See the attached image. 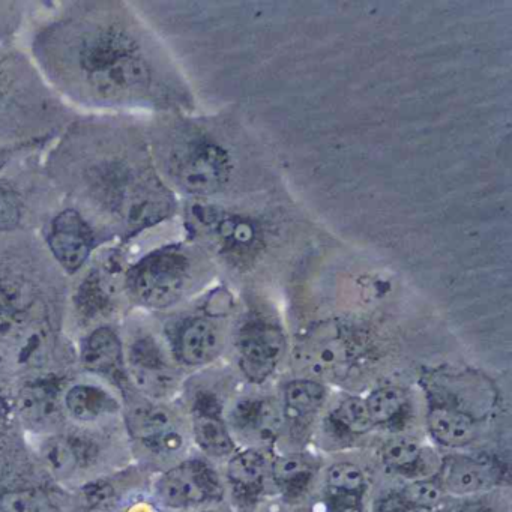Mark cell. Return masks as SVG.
<instances>
[{
  "label": "cell",
  "mask_w": 512,
  "mask_h": 512,
  "mask_svg": "<svg viewBox=\"0 0 512 512\" xmlns=\"http://www.w3.org/2000/svg\"><path fill=\"white\" fill-rule=\"evenodd\" d=\"M79 58L86 82L100 97L116 100L139 94L151 82L145 59L113 32H100L83 41Z\"/></svg>",
  "instance_id": "obj_1"
},
{
  "label": "cell",
  "mask_w": 512,
  "mask_h": 512,
  "mask_svg": "<svg viewBox=\"0 0 512 512\" xmlns=\"http://www.w3.org/2000/svg\"><path fill=\"white\" fill-rule=\"evenodd\" d=\"M193 266L182 251H158L143 259L128 277L131 293L140 304L166 308L175 304L190 286Z\"/></svg>",
  "instance_id": "obj_2"
},
{
  "label": "cell",
  "mask_w": 512,
  "mask_h": 512,
  "mask_svg": "<svg viewBox=\"0 0 512 512\" xmlns=\"http://www.w3.org/2000/svg\"><path fill=\"white\" fill-rule=\"evenodd\" d=\"M157 493L167 506L190 508L220 499L223 487L208 464L190 460L164 473L158 481Z\"/></svg>",
  "instance_id": "obj_3"
},
{
  "label": "cell",
  "mask_w": 512,
  "mask_h": 512,
  "mask_svg": "<svg viewBox=\"0 0 512 512\" xmlns=\"http://www.w3.org/2000/svg\"><path fill=\"white\" fill-rule=\"evenodd\" d=\"M230 175L227 152L217 143L199 142L188 146L175 164V178L188 193H217Z\"/></svg>",
  "instance_id": "obj_4"
},
{
  "label": "cell",
  "mask_w": 512,
  "mask_h": 512,
  "mask_svg": "<svg viewBox=\"0 0 512 512\" xmlns=\"http://www.w3.org/2000/svg\"><path fill=\"white\" fill-rule=\"evenodd\" d=\"M242 370L251 379L263 380L280 364L286 352V337L278 326L251 320L242 326L236 340Z\"/></svg>",
  "instance_id": "obj_5"
},
{
  "label": "cell",
  "mask_w": 512,
  "mask_h": 512,
  "mask_svg": "<svg viewBox=\"0 0 512 512\" xmlns=\"http://www.w3.org/2000/svg\"><path fill=\"white\" fill-rule=\"evenodd\" d=\"M131 434L157 454H173L184 445V436L169 409L154 404H139L128 412Z\"/></svg>",
  "instance_id": "obj_6"
},
{
  "label": "cell",
  "mask_w": 512,
  "mask_h": 512,
  "mask_svg": "<svg viewBox=\"0 0 512 512\" xmlns=\"http://www.w3.org/2000/svg\"><path fill=\"white\" fill-rule=\"evenodd\" d=\"M49 245L58 262L67 271H79L91 254V229L79 212H62L53 221Z\"/></svg>",
  "instance_id": "obj_7"
},
{
  "label": "cell",
  "mask_w": 512,
  "mask_h": 512,
  "mask_svg": "<svg viewBox=\"0 0 512 512\" xmlns=\"http://www.w3.org/2000/svg\"><path fill=\"white\" fill-rule=\"evenodd\" d=\"M130 374L139 389L155 397L175 388V373L160 347L149 338H143L131 347Z\"/></svg>",
  "instance_id": "obj_8"
},
{
  "label": "cell",
  "mask_w": 512,
  "mask_h": 512,
  "mask_svg": "<svg viewBox=\"0 0 512 512\" xmlns=\"http://www.w3.org/2000/svg\"><path fill=\"white\" fill-rule=\"evenodd\" d=\"M497 479V467L487 458L451 455L440 467L443 490L452 494H473L491 487Z\"/></svg>",
  "instance_id": "obj_9"
},
{
  "label": "cell",
  "mask_w": 512,
  "mask_h": 512,
  "mask_svg": "<svg viewBox=\"0 0 512 512\" xmlns=\"http://www.w3.org/2000/svg\"><path fill=\"white\" fill-rule=\"evenodd\" d=\"M233 422L239 430L256 437L260 442H274L284 428L283 407L269 398H248L233 409Z\"/></svg>",
  "instance_id": "obj_10"
},
{
  "label": "cell",
  "mask_w": 512,
  "mask_h": 512,
  "mask_svg": "<svg viewBox=\"0 0 512 512\" xmlns=\"http://www.w3.org/2000/svg\"><path fill=\"white\" fill-rule=\"evenodd\" d=\"M221 349V335L217 325L205 317H196L184 323L176 340V352L184 364L191 367L208 364Z\"/></svg>",
  "instance_id": "obj_11"
},
{
  "label": "cell",
  "mask_w": 512,
  "mask_h": 512,
  "mask_svg": "<svg viewBox=\"0 0 512 512\" xmlns=\"http://www.w3.org/2000/svg\"><path fill=\"white\" fill-rule=\"evenodd\" d=\"M20 415L34 428H50L61 418L58 389L46 382L26 385L17 398Z\"/></svg>",
  "instance_id": "obj_12"
},
{
  "label": "cell",
  "mask_w": 512,
  "mask_h": 512,
  "mask_svg": "<svg viewBox=\"0 0 512 512\" xmlns=\"http://www.w3.org/2000/svg\"><path fill=\"white\" fill-rule=\"evenodd\" d=\"M431 436L449 448L469 445L476 437V422L472 416L451 407H434L427 416Z\"/></svg>",
  "instance_id": "obj_13"
},
{
  "label": "cell",
  "mask_w": 512,
  "mask_h": 512,
  "mask_svg": "<svg viewBox=\"0 0 512 512\" xmlns=\"http://www.w3.org/2000/svg\"><path fill=\"white\" fill-rule=\"evenodd\" d=\"M122 344L118 335L110 328L92 332L82 352L83 367L101 374H113L122 365Z\"/></svg>",
  "instance_id": "obj_14"
},
{
  "label": "cell",
  "mask_w": 512,
  "mask_h": 512,
  "mask_svg": "<svg viewBox=\"0 0 512 512\" xmlns=\"http://www.w3.org/2000/svg\"><path fill=\"white\" fill-rule=\"evenodd\" d=\"M349 359V344L341 335H326L302 349V364L316 376H328Z\"/></svg>",
  "instance_id": "obj_15"
},
{
  "label": "cell",
  "mask_w": 512,
  "mask_h": 512,
  "mask_svg": "<svg viewBox=\"0 0 512 512\" xmlns=\"http://www.w3.org/2000/svg\"><path fill=\"white\" fill-rule=\"evenodd\" d=\"M193 431L197 445L212 457H226L235 451V440L217 412L203 407L197 409Z\"/></svg>",
  "instance_id": "obj_16"
},
{
  "label": "cell",
  "mask_w": 512,
  "mask_h": 512,
  "mask_svg": "<svg viewBox=\"0 0 512 512\" xmlns=\"http://www.w3.org/2000/svg\"><path fill=\"white\" fill-rule=\"evenodd\" d=\"M65 404L80 421H95L118 410V403L109 392L92 385L74 386L68 391Z\"/></svg>",
  "instance_id": "obj_17"
},
{
  "label": "cell",
  "mask_w": 512,
  "mask_h": 512,
  "mask_svg": "<svg viewBox=\"0 0 512 512\" xmlns=\"http://www.w3.org/2000/svg\"><path fill=\"white\" fill-rule=\"evenodd\" d=\"M266 472H268V463L265 455L256 449L238 452L233 455L227 466L230 482L245 494L260 491L265 482Z\"/></svg>",
  "instance_id": "obj_18"
},
{
  "label": "cell",
  "mask_w": 512,
  "mask_h": 512,
  "mask_svg": "<svg viewBox=\"0 0 512 512\" xmlns=\"http://www.w3.org/2000/svg\"><path fill=\"white\" fill-rule=\"evenodd\" d=\"M44 466L55 478L67 479L82 463L76 442L64 436H52L41 446Z\"/></svg>",
  "instance_id": "obj_19"
},
{
  "label": "cell",
  "mask_w": 512,
  "mask_h": 512,
  "mask_svg": "<svg viewBox=\"0 0 512 512\" xmlns=\"http://www.w3.org/2000/svg\"><path fill=\"white\" fill-rule=\"evenodd\" d=\"M325 400L326 388L316 380H293L284 388V407L298 418L314 415Z\"/></svg>",
  "instance_id": "obj_20"
},
{
  "label": "cell",
  "mask_w": 512,
  "mask_h": 512,
  "mask_svg": "<svg viewBox=\"0 0 512 512\" xmlns=\"http://www.w3.org/2000/svg\"><path fill=\"white\" fill-rule=\"evenodd\" d=\"M406 394L397 386H383L365 398L374 425L388 424L401 415L406 406Z\"/></svg>",
  "instance_id": "obj_21"
},
{
  "label": "cell",
  "mask_w": 512,
  "mask_h": 512,
  "mask_svg": "<svg viewBox=\"0 0 512 512\" xmlns=\"http://www.w3.org/2000/svg\"><path fill=\"white\" fill-rule=\"evenodd\" d=\"M326 485L332 496L356 499L365 490V476L356 464L337 463L326 472Z\"/></svg>",
  "instance_id": "obj_22"
},
{
  "label": "cell",
  "mask_w": 512,
  "mask_h": 512,
  "mask_svg": "<svg viewBox=\"0 0 512 512\" xmlns=\"http://www.w3.org/2000/svg\"><path fill=\"white\" fill-rule=\"evenodd\" d=\"M271 470L275 482L284 490L293 491V493L302 490L313 476L311 464L308 463L307 458L301 457V455H286V457L277 458L272 463Z\"/></svg>",
  "instance_id": "obj_23"
},
{
  "label": "cell",
  "mask_w": 512,
  "mask_h": 512,
  "mask_svg": "<svg viewBox=\"0 0 512 512\" xmlns=\"http://www.w3.org/2000/svg\"><path fill=\"white\" fill-rule=\"evenodd\" d=\"M421 445L407 437L388 440L382 448V460L395 472H409L421 460Z\"/></svg>",
  "instance_id": "obj_24"
},
{
  "label": "cell",
  "mask_w": 512,
  "mask_h": 512,
  "mask_svg": "<svg viewBox=\"0 0 512 512\" xmlns=\"http://www.w3.org/2000/svg\"><path fill=\"white\" fill-rule=\"evenodd\" d=\"M334 419L344 430L355 436H361L376 427L368 413L365 398L361 397H349L341 401L335 409Z\"/></svg>",
  "instance_id": "obj_25"
},
{
  "label": "cell",
  "mask_w": 512,
  "mask_h": 512,
  "mask_svg": "<svg viewBox=\"0 0 512 512\" xmlns=\"http://www.w3.org/2000/svg\"><path fill=\"white\" fill-rule=\"evenodd\" d=\"M0 512H56V509L41 490H17L0 497Z\"/></svg>",
  "instance_id": "obj_26"
},
{
  "label": "cell",
  "mask_w": 512,
  "mask_h": 512,
  "mask_svg": "<svg viewBox=\"0 0 512 512\" xmlns=\"http://www.w3.org/2000/svg\"><path fill=\"white\" fill-rule=\"evenodd\" d=\"M397 496L406 505L433 509V506L442 500L443 488L439 482L419 479V481H413L406 485Z\"/></svg>",
  "instance_id": "obj_27"
},
{
  "label": "cell",
  "mask_w": 512,
  "mask_h": 512,
  "mask_svg": "<svg viewBox=\"0 0 512 512\" xmlns=\"http://www.w3.org/2000/svg\"><path fill=\"white\" fill-rule=\"evenodd\" d=\"M22 217L19 196L13 188L0 182V232L16 229Z\"/></svg>",
  "instance_id": "obj_28"
},
{
  "label": "cell",
  "mask_w": 512,
  "mask_h": 512,
  "mask_svg": "<svg viewBox=\"0 0 512 512\" xmlns=\"http://www.w3.org/2000/svg\"><path fill=\"white\" fill-rule=\"evenodd\" d=\"M382 512H433V509L424 508V506L406 505V503L401 502L400 497L394 496L383 502Z\"/></svg>",
  "instance_id": "obj_29"
},
{
  "label": "cell",
  "mask_w": 512,
  "mask_h": 512,
  "mask_svg": "<svg viewBox=\"0 0 512 512\" xmlns=\"http://www.w3.org/2000/svg\"><path fill=\"white\" fill-rule=\"evenodd\" d=\"M110 494H112V488L106 484H95L86 490V497H88L92 503H101L103 500H106Z\"/></svg>",
  "instance_id": "obj_30"
},
{
  "label": "cell",
  "mask_w": 512,
  "mask_h": 512,
  "mask_svg": "<svg viewBox=\"0 0 512 512\" xmlns=\"http://www.w3.org/2000/svg\"><path fill=\"white\" fill-rule=\"evenodd\" d=\"M11 407L5 395L0 391V434L7 430L8 422H10Z\"/></svg>",
  "instance_id": "obj_31"
},
{
  "label": "cell",
  "mask_w": 512,
  "mask_h": 512,
  "mask_svg": "<svg viewBox=\"0 0 512 512\" xmlns=\"http://www.w3.org/2000/svg\"><path fill=\"white\" fill-rule=\"evenodd\" d=\"M338 512H362L361 509L356 508L355 505L343 506Z\"/></svg>",
  "instance_id": "obj_32"
},
{
  "label": "cell",
  "mask_w": 512,
  "mask_h": 512,
  "mask_svg": "<svg viewBox=\"0 0 512 512\" xmlns=\"http://www.w3.org/2000/svg\"><path fill=\"white\" fill-rule=\"evenodd\" d=\"M86 512H104L103 509H100V508H91L89 509V511H86Z\"/></svg>",
  "instance_id": "obj_33"
}]
</instances>
